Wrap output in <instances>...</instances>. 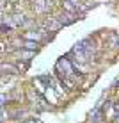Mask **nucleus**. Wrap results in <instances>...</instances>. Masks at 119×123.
I'll return each mask as SVG.
<instances>
[{
	"label": "nucleus",
	"instance_id": "nucleus-3",
	"mask_svg": "<svg viewBox=\"0 0 119 123\" xmlns=\"http://www.w3.org/2000/svg\"><path fill=\"white\" fill-rule=\"evenodd\" d=\"M25 48L34 50V48H36V43H32V41H27V43H25Z\"/></svg>",
	"mask_w": 119,
	"mask_h": 123
},
{
	"label": "nucleus",
	"instance_id": "nucleus-1",
	"mask_svg": "<svg viewBox=\"0 0 119 123\" xmlns=\"http://www.w3.org/2000/svg\"><path fill=\"white\" fill-rule=\"evenodd\" d=\"M71 22H75V16H73V14H69V12H66V14H62V16H61V23L68 25V23H71Z\"/></svg>",
	"mask_w": 119,
	"mask_h": 123
},
{
	"label": "nucleus",
	"instance_id": "nucleus-2",
	"mask_svg": "<svg viewBox=\"0 0 119 123\" xmlns=\"http://www.w3.org/2000/svg\"><path fill=\"white\" fill-rule=\"evenodd\" d=\"M25 37H27V39H39V37H41V34H27V36H25Z\"/></svg>",
	"mask_w": 119,
	"mask_h": 123
}]
</instances>
